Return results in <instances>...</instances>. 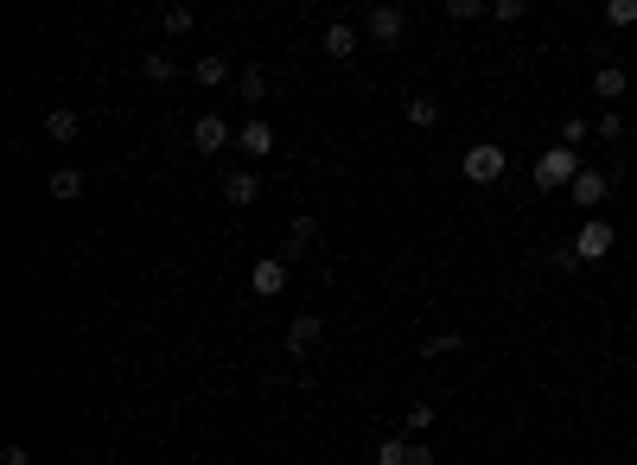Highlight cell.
I'll return each mask as SVG.
<instances>
[{"label":"cell","instance_id":"25","mask_svg":"<svg viewBox=\"0 0 637 465\" xmlns=\"http://www.w3.org/2000/svg\"><path fill=\"white\" fill-rule=\"evenodd\" d=\"M376 465H408V440H376Z\"/></svg>","mask_w":637,"mask_h":465},{"label":"cell","instance_id":"5","mask_svg":"<svg viewBox=\"0 0 637 465\" xmlns=\"http://www.w3.org/2000/svg\"><path fill=\"white\" fill-rule=\"evenodd\" d=\"M364 39H376V45H402V39H408V13H402V7H370Z\"/></svg>","mask_w":637,"mask_h":465},{"label":"cell","instance_id":"7","mask_svg":"<svg viewBox=\"0 0 637 465\" xmlns=\"http://www.w3.org/2000/svg\"><path fill=\"white\" fill-rule=\"evenodd\" d=\"M217 192H223V204H236V211H249V204L262 198V179H255L249 166H236V172H223V179H217Z\"/></svg>","mask_w":637,"mask_h":465},{"label":"cell","instance_id":"22","mask_svg":"<svg viewBox=\"0 0 637 465\" xmlns=\"http://www.w3.org/2000/svg\"><path fill=\"white\" fill-rule=\"evenodd\" d=\"M236 90H243V102H262L268 96V71H255V64H249V71L236 77Z\"/></svg>","mask_w":637,"mask_h":465},{"label":"cell","instance_id":"4","mask_svg":"<svg viewBox=\"0 0 637 465\" xmlns=\"http://www.w3.org/2000/svg\"><path fill=\"white\" fill-rule=\"evenodd\" d=\"M567 192H574V204H580L587 217H599V204L612 198V172H599V166H580V179L567 185Z\"/></svg>","mask_w":637,"mask_h":465},{"label":"cell","instance_id":"9","mask_svg":"<svg viewBox=\"0 0 637 465\" xmlns=\"http://www.w3.org/2000/svg\"><path fill=\"white\" fill-rule=\"evenodd\" d=\"M230 141H236V134H230L223 115H198V122H192V153H223Z\"/></svg>","mask_w":637,"mask_h":465},{"label":"cell","instance_id":"12","mask_svg":"<svg viewBox=\"0 0 637 465\" xmlns=\"http://www.w3.org/2000/svg\"><path fill=\"white\" fill-rule=\"evenodd\" d=\"M319 332H325V325H319V313H300V319H294V325H287V332H281L287 357H306V351H313V344H319Z\"/></svg>","mask_w":637,"mask_h":465},{"label":"cell","instance_id":"23","mask_svg":"<svg viewBox=\"0 0 637 465\" xmlns=\"http://www.w3.org/2000/svg\"><path fill=\"white\" fill-rule=\"evenodd\" d=\"M485 0H446V20H459V26H466V20H485Z\"/></svg>","mask_w":637,"mask_h":465},{"label":"cell","instance_id":"20","mask_svg":"<svg viewBox=\"0 0 637 465\" xmlns=\"http://www.w3.org/2000/svg\"><path fill=\"white\" fill-rule=\"evenodd\" d=\"M172 71H179V64H172L166 51H147V58H141V77L147 83H172Z\"/></svg>","mask_w":637,"mask_h":465},{"label":"cell","instance_id":"14","mask_svg":"<svg viewBox=\"0 0 637 465\" xmlns=\"http://www.w3.org/2000/svg\"><path fill=\"white\" fill-rule=\"evenodd\" d=\"M236 147H243L249 160H262V153H274V128L262 122V115H249V122L236 128Z\"/></svg>","mask_w":637,"mask_h":465},{"label":"cell","instance_id":"11","mask_svg":"<svg viewBox=\"0 0 637 465\" xmlns=\"http://www.w3.org/2000/svg\"><path fill=\"white\" fill-rule=\"evenodd\" d=\"M192 83H204V90H223V83H236V64L223 58V51H204V58L192 64Z\"/></svg>","mask_w":637,"mask_h":465},{"label":"cell","instance_id":"8","mask_svg":"<svg viewBox=\"0 0 637 465\" xmlns=\"http://www.w3.org/2000/svg\"><path fill=\"white\" fill-rule=\"evenodd\" d=\"M319 45H325V58L351 64V58H357V45H364V26H344V20H332V26L319 32Z\"/></svg>","mask_w":637,"mask_h":465},{"label":"cell","instance_id":"10","mask_svg":"<svg viewBox=\"0 0 637 465\" xmlns=\"http://www.w3.org/2000/svg\"><path fill=\"white\" fill-rule=\"evenodd\" d=\"M313 236H319V223H313V217H306V211H300L294 223H287V236H281V249H274V255H281V262H287V268H294V262H300V255H306V249H313Z\"/></svg>","mask_w":637,"mask_h":465},{"label":"cell","instance_id":"13","mask_svg":"<svg viewBox=\"0 0 637 465\" xmlns=\"http://www.w3.org/2000/svg\"><path fill=\"white\" fill-rule=\"evenodd\" d=\"M45 192L71 204V198H83V192H90V172H83V166H58V172L45 179Z\"/></svg>","mask_w":637,"mask_h":465},{"label":"cell","instance_id":"29","mask_svg":"<svg viewBox=\"0 0 637 465\" xmlns=\"http://www.w3.org/2000/svg\"><path fill=\"white\" fill-rule=\"evenodd\" d=\"M491 20H504V26H516V20H523V0H497V7H491Z\"/></svg>","mask_w":637,"mask_h":465},{"label":"cell","instance_id":"19","mask_svg":"<svg viewBox=\"0 0 637 465\" xmlns=\"http://www.w3.org/2000/svg\"><path fill=\"white\" fill-rule=\"evenodd\" d=\"M587 141H593V122H587V115H567V122H561V147H574V153H580Z\"/></svg>","mask_w":637,"mask_h":465},{"label":"cell","instance_id":"26","mask_svg":"<svg viewBox=\"0 0 637 465\" xmlns=\"http://www.w3.org/2000/svg\"><path fill=\"white\" fill-rule=\"evenodd\" d=\"M593 134H599V141H618V134H625V115H618V109H606V115L593 122Z\"/></svg>","mask_w":637,"mask_h":465},{"label":"cell","instance_id":"6","mask_svg":"<svg viewBox=\"0 0 637 465\" xmlns=\"http://www.w3.org/2000/svg\"><path fill=\"white\" fill-rule=\"evenodd\" d=\"M249 294H255V300L287 294V262H281V255H262V262L249 268Z\"/></svg>","mask_w":637,"mask_h":465},{"label":"cell","instance_id":"16","mask_svg":"<svg viewBox=\"0 0 637 465\" xmlns=\"http://www.w3.org/2000/svg\"><path fill=\"white\" fill-rule=\"evenodd\" d=\"M625 90H631V77L618 71V64H599V71H593V96H599V102H618Z\"/></svg>","mask_w":637,"mask_h":465},{"label":"cell","instance_id":"2","mask_svg":"<svg viewBox=\"0 0 637 465\" xmlns=\"http://www.w3.org/2000/svg\"><path fill=\"white\" fill-rule=\"evenodd\" d=\"M459 172H466L472 185H497L510 172V153L497 147V141H478V147H466V160H459Z\"/></svg>","mask_w":637,"mask_h":465},{"label":"cell","instance_id":"28","mask_svg":"<svg viewBox=\"0 0 637 465\" xmlns=\"http://www.w3.org/2000/svg\"><path fill=\"white\" fill-rule=\"evenodd\" d=\"M427 427H434V402H415L408 408V434H427Z\"/></svg>","mask_w":637,"mask_h":465},{"label":"cell","instance_id":"27","mask_svg":"<svg viewBox=\"0 0 637 465\" xmlns=\"http://www.w3.org/2000/svg\"><path fill=\"white\" fill-rule=\"evenodd\" d=\"M548 268H555V274H574V268H580V255H574V243L548 249Z\"/></svg>","mask_w":637,"mask_h":465},{"label":"cell","instance_id":"15","mask_svg":"<svg viewBox=\"0 0 637 465\" xmlns=\"http://www.w3.org/2000/svg\"><path fill=\"white\" fill-rule=\"evenodd\" d=\"M45 141H58V147L83 141V115H77V109H51V115H45Z\"/></svg>","mask_w":637,"mask_h":465},{"label":"cell","instance_id":"30","mask_svg":"<svg viewBox=\"0 0 637 465\" xmlns=\"http://www.w3.org/2000/svg\"><path fill=\"white\" fill-rule=\"evenodd\" d=\"M408 465H434V446H427V440H408Z\"/></svg>","mask_w":637,"mask_h":465},{"label":"cell","instance_id":"1","mask_svg":"<svg viewBox=\"0 0 637 465\" xmlns=\"http://www.w3.org/2000/svg\"><path fill=\"white\" fill-rule=\"evenodd\" d=\"M529 179H536V192H561V185H574L580 179V153L574 147H542V160H536V172H529Z\"/></svg>","mask_w":637,"mask_h":465},{"label":"cell","instance_id":"3","mask_svg":"<svg viewBox=\"0 0 637 465\" xmlns=\"http://www.w3.org/2000/svg\"><path fill=\"white\" fill-rule=\"evenodd\" d=\"M612 249H618V230H612L606 217H587V223L574 230V255H580V262H606Z\"/></svg>","mask_w":637,"mask_h":465},{"label":"cell","instance_id":"21","mask_svg":"<svg viewBox=\"0 0 637 465\" xmlns=\"http://www.w3.org/2000/svg\"><path fill=\"white\" fill-rule=\"evenodd\" d=\"M160 26H166V32H192L198 20H192V7H179V0H166V7H160Z\"/></svg>","mask_w":637,"mask_h":465},{"label":"cell","instance_id":"18","mask_svg":"<svg viewBox=\"0 0 637 465\" xmlns=\"http://www.w3.org/2000/svg\"><path fill=\"white\" fill-rule=\"evenodd\" d=\"M408 122H415V128H440V102L434 96H408Z\"/></svg>","mask_w":637,"mask_h":465},{"label":"cell","instance_id":"31","mask_svg":"<svg viewBox=\"0 0 637 465\" xmlns=\"http://www.w3.org/2000/svg\"><path fill=\"white\" fill-rule=\"evenodd\" d=\"M0 465H32V453H26L20 440H13V446H0Z\"/></svg>","mask_w":637,"mask_h":465},{"label":"cell","instance_id":"17","mask_svg":"<svg viewBox=\"0 0 637 465\" xmlns=\"http://www.w3.org/2000/svg\"><path fill=\"white\" fill-rule=\"evenodd\" d=\"M453 351H466V332H434V338H421V357H453Z\"/></svg>","mask_w":637,"mask_h":465},{"label":"cell","instance_id":"24","mask_svg":"<svg viewBox=\"0 0 637 465\" xmlns=\"http://www.w3.org/2000/svg\"><path fill=\"white\" fill-rule=\"evenodd\" d=\"M606 26H637V0H606Z\"/></svg>","mask_w":637,"mask_h":465}]
</instances>
